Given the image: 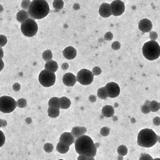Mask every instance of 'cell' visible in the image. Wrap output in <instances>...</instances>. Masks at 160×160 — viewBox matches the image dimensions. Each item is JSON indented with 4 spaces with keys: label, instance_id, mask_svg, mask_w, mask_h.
Returning a JSON list of instances; mask_svg holds the SVG:
<instances>
[{
    "label": "cell",
    "instance_id": "6da1fadb",
    "mask_svg": "<svg viewBox=\"0 0 160 160\" xmlns=\"http://www.w3.org/2000/svg\"><path fill=\"white\" fill-rule=\"evenodd\" d=\"M75 149L76 153L88 157H95L97 153V147L90 137L83 135L75 141Z\"/></svg>",
    "mask_w": 160,
    "mask_h": 160
},
{
    "label": "cell",
    "instance_id": "7a4b0ae2",
    "mask_svg": "<svg viewBox=\"0 0 160 160\" xmlns=\"http://www.w3.org/2000/svg\"><path fill=\"white\" fill-rule=\"evenodd\" d=\"M50 8L48 2L43 0H35L31 2L28 10L29 16L33 19H41L48 16Z\"/></svg>",
    "mask_w": 160,
    "mask_h": 160
},
{
    "label": "cell",
    "instance_id": "3957f363",
    "mask_svg": "<svg viewBox=\"0 0 160 160\" xmlns=\"http://www.w3.org/2000/svg\"><path fill=\"white\" fill-rule=\"evenodd\" d=\"M158 136L152 129H143L138 133L137 143L140 147L150 148L158 142Z\"/></svg>",
    "mask_w": 160,
    "mask_h": 160
},
{
    "label": "cell",
    "instance_id": "277c9868",
    "mask_svg": "<svg viewBox=\"0 0 160 160\" xmlns=\"http://www.w3.org/2000/svg\"><path fill=\"white\" fill-rule=\"evenodd\" d=\"M143 53L144 57L149 61L158 59L160 56V46L155 41H150L143 44Z\"/></svg>",
    "mask_w": 160,
    "mask_h": 160
},
{
    "label": "cell",
    "instance_id": "5b68a950",
    "mask_svg": "<svg viewBox=\"0 0 160 160\" xmlns=\"http://www.w3.org/2000/svg\"><path fill=\"white\" fill-rule=\"evenodd\" d=\"M21 31L25 36L33 37L38 31V25L34 19L28 18L22 24Z\"/></svg>",
    "mask_w": 160,
    "mask_h": 160
},
{
    "label": "cell",
    "instance_id": "8992f818",
    "mask_svg": "<svg viewBox=\"0 0 160 160\" xmlns=\"http://www.w3.org/2000/svg\"><path fill=\"white\" fill-rule=\"evenodd\" d=\"M17 106V102L13 98L6 96L0 97V111L2 113H10Z\"/></svg>",
    "mask_w": 160,
    "mask_h": 160
},
{
    "label": "cell",
    "instance_id": "52a82bcc",
    "mask_svg": "<svg viewBox=\"0 0 160 160\" xmlns=\"http://www.w3.org/2000/svg\"><path fill=\"white\" fill-rule=\"evenodd\" d=\"M39 80L41 85L43 87L47 88L51 87L55 83V74L45 70L41 72Z\"/></svg>",
    "mask_w": 160,
    "mask_h": 160
},
{
    "label": "cell",
    "instance_id": "ba28073f",
    "mask_svg": "<svg viewBox=\"0 0 160 160\" xmlns=\"http://www.w3.org/2000/svg\"><path fill=\"white\" fill-rule=\"evenodd\" d=\"M76 80L81 85H89L93 82L94 75L90 70L87 69H82L78 72Z\"/></svg>",
    "mask_w": 160,
    "mask_h": 160
},
{
    "label": "cell",
    "instance_id": "9c48e42d",
    "mask_svg": "<svg viewBox=\"0 0 160 160\" xmlns=\"http://www.w3.org/2000/svg\"><path fill=\"white\" fill-rule=\"evenodd\" d=\"M112 15L114 16H119L125 11V6L121 1H114L110 4Z\"/></svg>",
    "mask_w": 160,
    "mask_h": 160
},
{
    "label": "cell",
    "instance_id": "30bf717a",
    "mask_svg": "<svg viewBox=\"0 0 160 160\" xmlns=\"http://www.w3.org/2000/svg\"><path fill=\"white\" fill-rule=\"evenodd\" d=\"M108 97L110 98H116L120 94V87L117 83L111 82L107 83L105 87Z\"/></svg>",
    "mask_w": 160,
    "mask_h": 160
},
{
    "label": "cell",
    "instance_id": "8fae6325",
    "mask_svg": "<svg viewBox=\"0 0 160 160\" xmlns=\"http://www.w3.org/2000/svg\"><path fill=\"white\" fill-rule=\"evenodd\" d=\"M153 27L152 23L150 20L147 19H143L140 20L139 24L138 27L141 31L143 33H148L150 32Z\"/></svg>",
    "mask_w": 160,
    "mask_h": 160
},
{
    "label": "cell",
    "instance_id": "7c38bea8",
    "mask_svg": "<svg viewBox=\"0 0 160 160\" xmlns=\"http://www.w3.org/2000/svg\"><path fill=\"white\" fill-rule=\"evenodd\" d=\"M63 83L67 87H73L76 82V77L71 73L65 74L63 77Z\"/></svg>",
    "mask_w": 160,
    "mask_h": 160
},
{
    "label": "cell",
    "instance_id": "4fadbf2b",
    "mask_svg": "<svg viewBox=\"0 0 160 160\" xmlns=\"http://www.w3.org/2000/svg\"><path fill=\"white\" fill-rule=\"evenodd\" d=\"M99 13L101 17L104 18H108L110 17L112 15L110 4L107 3H103L101 4L99 7Z\"/></svg>",
    "mask_w": 160,
    "mask_h": 160
},
{
    "label": "cell",
    "instance_id": "5bb4252c",
    "mask_svg": "<svg viewBox=\"0 0 160 160\" xmlns=\"http://www.w3.org/2000/svg\"><path fill=\"white\" fill-rule=\"evenodd\" d=\"M59 142H62L70 146L74 143H75V138L71 133H64L61 134L60 137Z\"/></svg>",
    "mask_w": 160,
    "mask_h": 160
},
{
    "label": "cell",
    "instance_id": "9a60e30c",
    "mask_svg": "<svg viewBox=\"0 0 160 160\" xmlns=\"http://www.w3.org/2000/svg\"><path fill=\"white\" fill-rule=\"evenodd\" d=\"M65 58L68 60L74 59L77 55V52L75 48L72 46H68L63 51Z\"/></svg>",
    "mask_w": 160,
    "mask_h": 160
},
{
    "label": "cell",
    "instance_id": "2e32d148",
    "mask_svg": "<svg viewBox=\"0 0 160 160\" xmlns=\"http://www.w3.org/2000/svg\"><path fill=\"white\" fill-rule=\"evenodd\" d=\"M87 128L83 127H74L72 129L71 133L75 138H78L84 135L87 132Z\"/></svg>",
    "mask_w": 160,
    "mask_h": 160
},
{
    "label": "cell",
    "instance_id": "e0dca14e",
    "mask_svg": "<svg viewBox=\"0 0 160 160\" xmlns=\"http://www.w3.org/2000/svg\"><path fill=\"white\" fill-rule=\"evenodd\" d=\"M58 68V65L55 61H52V60L49 61H47L45 65L46 70L52 72L53 73L57 71Z\"/></svg>",
    "mask_w": 160,
    "mask_h": 160
},
{
    "label": "cell",
    "instance_id": "ac0fdd59",
    "mask_svg": "<svg viewBox=\"0 0 160 160\" xmlns=\"http://www.w3.org/2000/svg\"><path fill=\"white\" fill-rule=\"evenodd\" d=\"M102 114L106 118H111L114 115V109L110 105H106L102 109Z\"/></svg>",
    "mask_w": 160,
    "mask_h": 160
},
{
    "label": "cell",
    "instance_id": "d6986e66",
    "mask_svg": "<svg viewBox=\"0 0 160 160\" xmlns=\"http://www.w3.org/2000/svg\"><path fill=\"white\" fill-rule=\"evenodd\" d=\"M59 109H64L70 108L71 105V101L70 99L66 97H63L59 98Z\"/></svg>",
    "mask_w": 160,
    "mask_h": 160
},
{
    "label": "cell",
    "instance_id": "ffe728a7",
    "mask_svg": "<svg viewBox=\"0 0 160 160\" xmlns=\"http://www.w3.org/2000/svg\"><path fill=\"white\" fill-rule=\"evenodd\" d=\"M29 17V14L27 11L24 10L19 11L17 14V19L19 22L22 23L25 21L27 20Z\"/></svg>",
    "mask_w": 160,
    "mask_h": 160
},
{
    "label": "cell",
    "instance_id": "44dd1931",
    "mask_svg": "<svg viewBox=\"0 0 160 160\" xmlns=\"http://www.w3.org/2000/svg\"><path fill=\"white\" fill-rule=\"evenodd\" d=\"M56 149L59 153L61 154H65L67 153L70 150V146L62 142H59L57 144Z\"/></svg>",
    "mask_w": 160,
    "mask_h": 160
},
{
    "label": "cell",
    "instance_id": "7402d4cb",
    "mask_svg": "<svg viewBox=\"0 0 160 160\" xmlns=\"http://www.w3.org/2000/svg\"><path fill=\"white\" fill-rule=\"evenodd\" d=\"M58 108H54V107H49L48 109V115L50 118H56L59 116L60 114V110Z\"/></svg>",
    "mask_w": 160,
    "mask_h": 160
},
{
    "label": "cell",
    "instance_id": "603a6c76",
    "mask_svg": "<svg viewBox=\"0 0 160 160\" xmlns=\"http://www.w3.org/2000/svg\"><path fill=\"white\" fill-rule=\"evenodd\" d=\"M49 107H54L59 109V98L57 97H53L51 98L48 103Z\"/></svg>",
    "mask_w": 160,
    "mask_h": 160
},
{
    "label": "cell",
    "instance_id": "cb8c5ba5",
    "mask_svg": "<svg viewBox=\"0 0 160 160\" xmlns=\"http://www.w3.org/2000/svg\"><path fill=\"white\" fill-rule=\"evenodd\" d=\"M97 96L101 99H106L108 97L105 87H103L98 90Z\"/></svg>",
    "mask_w": 160,
    "mask_h": 160
},
{
    "label": "cell",
    "instance_id": "d4e9b609",
    "mask_svg": "<svg viewBox=\"0 0 160 160\" xmlns=\"http://www.w3.org/2000/svg\"><path fill=\"white\" fill-rule=\"evenodd\" d=\"M117 151H118V153L120 157H123L124 156H125L128 154V149L127 148L126 146L121 145L118 147Z\"/></svg>",
    "mask_w": 160,
    "mask_h": 160
},
{
    "label": "cell",
    "instance_id": "484cf974",
    "mask_svg": "<svg viewBox=\"0 0 160 160\" xmlns=\"http://www.w3.org/2000/svg\"><path fill=\"white\" fill-rule=\"evenodd\" d=\"M149 106H150L151 111L153 112H157L160 109V103H158V101H155V100L150 101Z\"/></svg>",
    "mask_w": 160,
    "mask_h": 160
},
{
    "label": "cell",
    "instance_id": "4316f807",
    "mask_svg": "<svg viewBox=\"0 0 160 160\" xmlns=\"http://www.w3.org/2000/svg\"><path fill=\"white\" fill-rule=\"evenodd\" d=\"M53 57V55L51 51L50 50H47L43 52L42 58L46 61H51Z\"/></svg>",
    "mask_w": 160,
    "mask_h": 160
},
{
    "label": "cell",
    "instance_id": "83f0119b",
    "mask_svg": "<svg viewBox=\"0 0 160 160\" xmlns=\"http://www.w3.org/2000/svg\"><path fill=\"white\" fill-rule=\"evenodd\" d=\"M150 101L147 100L146 101L145 103L144 104V105L142 106V112L144 114H148L151 112V109H150Z\"/></svg>",
    "mask_w": 160,
    "mask_h": 160
},
{
    "label": "cell",
    "instance_id": "f1b7e54d",
    "mask_svg": "<svg viewBox=\"0 0 160 160\" xmlns=\"http://www.w3.org/2000/svg\"><path fill=\"white\" fill-rule=\"evenodd\" d=\"M17 106L20 108V109H23L25 108L27 105V101L24 98H21L18 100L17 101Z\"/></svg>",
    "mask_w": 160,
    "mask_h": 160
},
{
    "label": "cell",
    "instance_id": "f546056e",
    "mask_svg": "<svg viewBox=\"0 0 160 160\" xmlns=\"http://www.w3.org/2000/svg\"><path fill=\"white\" fill-rule=\"evenodd\" d=\"M53 7L56 10H60L63 7L64 2L62 1H55L53 3Z\"/></svg>",
    "mask_w": 160,
    "mask_h": 160
},
{
    "label": "cell",
    "instance_id": "4dcf8cb0",
    "mask_svg": "<svg viewBox=\"0 0 160 160\" xmlns=\"http://www.w3.org/2000/svg\"><path fill=\"white\" fill-rule=\"evenodd\" d=\"M53 146L52 143H47L44 145V150L47 153H49L53 151Z\"/></svg>",
    "mask_w": 160,
    "mask_h": 160
},
{
    "label": "cell",
    "instance_id": "1f68e13d",
    "mask_svg": "<svg viewBox=\"0 0 160 160\" xmlns=\"http://www.w3.org/2000/svg\"><path fill=\"white\" fill-rule=\"evenodd\" d=\"M109 133H110V129H109L108 127H103L100 130V134L104 137L109 136Z\"/></svg>",
    "mask_w": 160,
    "mask_h": 160
},
{
    "label": "cell",
    "instance_id": "d6a6232c",
    "mask_svg": "<svg viewBox=\"0 0 160 160\" xmlns=\"http://www.w3.org/2000/svg\"><path fill=\"white\" fill-rule=\"evenodd\" d=\"M7 43V38L5 35H0V48L6 46Z\"/></svg>",
    "mask_w": 160,
    "mask_h": 160
},
{
    "label": "cell",
    "instance_id": "836d02e7",
    "mask_svg": "<svg viewBox=\"0 0 160 160\" xmlns=\"http://www.w3.org/2000/svg\"><path fill=\"white\" fill-rule=\"evenodd\" d=\"M6 142V137L2 131L0 130V147H2L4 145Z\"/></svg>",
    "mask_w": 160,
    "mask_h": 160
},
{
    "label": "cell",
    "instance_id": "e575fe53",
    "mask_svg": "<svg viewBox=\"0 0 160 160\" xmlns=\"http://www.w3.org/2000/svg\"><path fill=\"white\" fill-rule=\"evenodd\" d=\"M139 160H153V158L148 154H142Z\"/></svg>",
    "mask_w": 160,
    "mask_h": 160
},
{
    "label": "cell",
    "instance_id": "d590c367",
    "mask_svg": "<svg viewBox=\"0 0 160 160\" xmlns=\"http://www.w3.org/2000/svg\"><path fill=\"white\" fill-rule=\"evenodd\" d=\"M31 2L30 1H23L22 3V7L25 9H28Z\"/></svg>",
    "mask_w": 160,
    "mask_h": 160
},
{
    "label": "cell",
    "instance_id": "8d00e7d4",
    "mask_svg": "<svg viewBox=\"0 0 160 160\" xmlns=\"http://www.w3.org/2000/svg\"><path fill=\"white\" fill-rule=\"evenodd\" d=\"M101 73V70L99 67H95L92 70V74L95 75H100Z\"/></svg>",
    "mask_w": 160,
    "mask_h": 160
},
{
    "label": "cell",
    "instance_id": "74e56055",
    "mask_svg": "<svg viewBox=\"0 0 160 160\" xmlns=\"http://www.w3.org/2000/svg\"><path fill=\"white\" fill-rule=\"evenodd\" d=\"M149 37L152 41H155L158 37V35L155 32H151L149 34Z\"/></svg>",
    "mask_w": 160,
    "mask_h": 160
},
{
    "label": "cell",
    "instance_id": "f35d334b",
    "mask_svg": "<svg viewBox=\"0 0 160 160\" xmlns=\"http://www.w3.org/2000/svg\"><path fill=\"white\" fill-rule=\"evenodd\" d=\"M120 47H121V44H120V42L116 41V42L113 43L112 46V48L113 49L117 50L119 49Z\"/></svg>",
    "mask_w": 160,
    "mask_h": 160
},
{
    "label": "cell",
    "instance_id": "ab89813d",
    "mask_svg": "<svg viewBox=\"0 0 160 160\" xmlns=\"http://www.w3.org/2000/svg\"><path fill=\"white\" fill-rule=\"evenodd\" d=\"M153 123L155 126H159L160 125V118L158 116H157L154 118L153 120Z\"/></svg>",
    "mask_w": 160,
    "mask_h": 160
},
{
    "label": "cell",
    "instance_id": "60d3db41",
    "mask_svg": "<svg viewBox=\"0 0 160 160\" xmlns=\"http://www.w3.org/2000/svg\"><path fill=\"white\" fill-rule=\"evenodd\" d=\"M105 39L106 40H112L113 39V34L110 32H107L105 35Z\"/></svg>",
    "mask_w": 160,
    "mask_h": 160
},
{
    "label": "cell",
    "instance_id": "b9f144b4",
    "mask_svg": "<svg viewBox=\"0 0 160 160\" xmlns=\"http://www.w3.org/2000/svg\"><path fill=\"white\" fill-rule=\"evenodd\" d=\"M13 90L15 91H18L20 89V85L18 83H16L13 85Z\"/></svg>",
    "mask_w": 160,
    "mask_h": 160
},
{
    "label": "cell",
    "instance_id": "7bdbcfd3",
    "mask_svg": "<svg viewBox=\"0 0 160 160\" xmlns=\"http://www.w3.org/2000/svg\"><path fill=\"white\" fill-rule=\"evenodd\" d=\"M7 125V122L5 120H1L0 119V128L2 127H5Z\"/></svg>",
    "mask_w": 160,
    "mask_h": 160
},
{
    "label": "cell",
    "instance_id": "ee69618b",
    "mask_svg": "<svg viewBox=\"0 0 160 160\" xmlns=\"http://www.w3.org/2000/svg\"><path fill=\"white\" fill-rule=\"evenodd\" d=\"M88 160V157H86L83 155H80L79 157L77 158V160Z\"/></svg>",
    "mask_w": 160,
    "mask_h": 160
},
{
    "label": "cell",
    "instance_id": "f6af8a7d",
    "mask_svg": "<svg viewBox=\"0 0 160 160\" xmlns=\"http://www.w3.org/2000/svg\"><path fill=\"white\" fill-rule=\"evenodd\" d=\"M68 64L67 63H64L63 65H62V66H61V67L63 68L64 70H67L68 68Z\"/></svg>",
    "mask_w": 160,
    "mask_h": 160
},
{
    "label": "cell",
    "instance_id": "bcb514c9",
    "mask_svg": "<svg viewBox=\"0 0 160 160\" xmlns=\"http://www.w3.org/2000/svg\"><path fill=\"white\" fill-rule=\"evenodd\" d=\"M4 66V64L3 61L2 59H0V71L3 69Z\"/></svg>",
    "mask_w": 160,
    "mask_h": 160
},
{
    "label": "cell",
    "instance_id": "7dc6e473",
    "mask_svg": "<svg viewBox=\"0 0 160 160\" xmlns=\"http://www.w3.org/2000/svg\"><path fill=\"white\" fill-rule=\"evenodd\" d=\"M4 56L3 50L2 48H0V59H2V58Z\"/></svg>",
    "mask_w": 160,
    "mask_h": 160
},
{
    "label": "cell",
    "instance_id": "c3c4849f",
    "mask_svg": "<svg viewBox=\"0 0 160 160\" xmlns=\"http://www.w3.org/2000/svg\"><path fill=\"white\" fill-rule=\"evenodd\" d=\"M91 98L89 97V99H90V101L91 102H94V101H96V98L95 96H94V95H91Z\"/></svg>",
    "mask_w": 160,
    "mask_h": 160
},
{
    "label": "cell",
    "instance_id": "681fc988",
    "mask_svg": "<svg viewBox=\"0 0 160 160\" xmlns=\"http://www.w3.org/2000/svg\"><path fill=\"white\" fill-rule=\"evenodd\" d=\"M88 160H95L94 157H88Z\"/></svg>",
    "mask_w": 160,
    "mask_h": 160
},
{
    "label": "cell",
    "instance_id": "f907efd6",
    "mask_svg": "<svg viewBox=\"0 0 160 160\" xmlns=\"http://www.w3.org/2000/svg\"><path fill=\"white\" fill-rule=\"evenodd\" d=\"M153 160H160V158H156L153 159Z\"/></svg>",
    "mask_w": 160,
    "mask_h": 160
},
{
    "label": "cell",
    "instance_id": "816d5d0a",
    "mask_svg": "<svg viewBox=\"0 0 160 160\" xmlns=\"http://www.w3.org/2000/svg\"><path fill=\"white\" fill-rule=\"evenodd\" d=\"M158 142H159V143H160V136L158 137Z\"/></svg>",
    "mask_w": 160,
    "mask_h": 160
},
{
    "label": "cell",
    "instance_id": "f5cc1de1",
    "mask_svg": "<svg viewBox=\"0 0 160 160\" xmlns=\"http://www.w3.org/2000/svg\"><path fill=\"white\" fill-rule=\"evenodd\" d=\"M63 160V159H59V160Z\"/></svg>",
    "mask_w": 160,
    "mask_h": 160
},
{
    "label": "cell",
    "instance_id": "db71d44e",
    "mask_svg": "<svg viewBox=\"0 0 160 160\" xmlns=\"http://www.w3.org/2000/svg\"></svg>",
    "mask_w": 160,
    "mask_h": 160
}]
</instances>
